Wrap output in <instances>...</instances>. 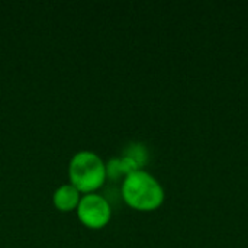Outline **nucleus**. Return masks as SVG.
Masks as SVG:
<instances>
[{
    "label": "nucleus",
    "instance_id": "7ed1b4c3",
    "mask_svg": "<svg viewBox=\"0 0 248 248\" xmlns=\"http://www.w3.org/2000/svg\"><path fill=\"white\" fill-rule=\"evenodd\" d=\"M76 211L80 222L92 230L103 228L109 224L112 217V208L109 202L97 193H87L81 196Z\"/></svg>",
    "mask_w": 248,
    "mask_h": 248
},
{
    "label": "nucleus",
    "instance_id": "39448f33",
    "mask_svg": "<svg viewBox=\"0 0 248 248\" xmlns=\"http://www.w3.org/2000/svg\"><path fill=\"white\" fill-rule=\"evenodd\" d=\"M137 170H140V164L129 155H125L122 158H113L106 166V173L112 177H118V176L124 174V179H125L128 174H131Z\"/></svg>",
    "mask_w": 248,
    "mask_h": 248
},
{
    "label": "nucleus",
    "instance_id": "f03ea898",
    "mask_svg": "<svg viewBox=\"0 0 248 248\" xmlns=\"http://www.w3.org/2000/svg\"><path fill=\"white\" fill-rule=\"evenodd\" d=\"M68 176L71 185L80 193H94L108 177L106 164L92 151H78L70 161Z\"/></svg>",
    "mask_w": 248,
    "mask_h": 248
},
{
    "label": "nucleus",
    "instance_id": "20e7f679",
    "mask_svg": "<svg viewBox=\"0 0 248 248\" xmlns=\"http://www.w3.org/2000/svg\"><path fill=\"white\" fill-rule=\"evenodd\" d=\"M80 192L71 185H62L60 186L54 195H52V202H54V206L62 212H68V211H74L77 209L78 203H80Z\"/></svg>",
    "mask_w": 248,
    "mask_h": 248
},
{
    "label": "nucleus",
    "instance_id": "f257e3e1",
    "mask_svg": "<svg viewBox=\"0 0 248 248\" xmlns=\"http://www.w3.org/2000/svg\"><path fill=\"white\" fill-rule=\"evenodd\" d=\"M121 192L126 205L141 212L155 211L164 202L161 183L153 174L141 169L124 179Z\"/></svg>",
    "mask_w": 248,
    "mask_h": 248
}]
</instances>
